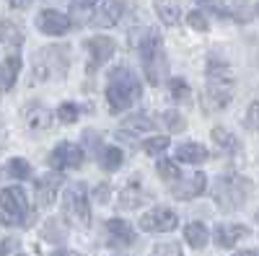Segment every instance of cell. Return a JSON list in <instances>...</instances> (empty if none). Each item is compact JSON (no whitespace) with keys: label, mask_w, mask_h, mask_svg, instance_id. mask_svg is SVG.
I'll return each mask as SVG.
<instances>
[{"label":"cell","mask_w":259,"mask_h":256,"mask_svg":"<svg viewBox=\"0 0 259 256\" xmlns=\"http://www.w3.org/2000/svg\"><path fill=\"white\" fill-rule=\"evenodd\" d=\"M143 93V85L135 70H130L127 65H119L109 73L106 78V101H109V112L119 114L130 106H135Z\"/></svg>","instance_id":"cell-1"},{"label":"cell","mask_w":259,"mask_h":256,"mask_svg":"<svg viewBox=\"0 0 259 256\" xmlns=\"http://www.w3.org/2000/svg\"><path fill=\"white\" fill-rule=\"evenodd\" d=\"M233 98V73L221 57L207 60V104L212 109H226Z\"/></svg>","instance_id":"cell-2"},{"label":"cell","mask_w":259,"mask_h":256,"mask_svg":"<svg viewBox=\"0 0 259 256\" xmlns=\"http://www.w3.org/2000/svg\"><path fill=\"white\" fill-rule=\"evenodd\" d=\"M210 194L223 210H239L251 194V181L241 174H223L212 181Z\"/></svg>","instance_id":"cell-3"},{"label":"cell","mask_w":259,"mask_h":256,"mask_svg":"<svg viewBox=\"0 0 259 256\" xmlns=\"http://www.w3.org/2000/svg\"><path fill=\"white\" fill-rule=\"evenodd\" d=\"M68 73V47H45L34 57V80H60Z\"/></svg>","instance_id":"cell-4"},{"label":"cell","mask_w":259,"mask_h":256,"mask_svg":"<svg viewBox=\"0 0 259 256\" xmlns=\"http://www.w3.org/2000/svg\"><path fill=\"white\" fill-rule=\"evenodd\" d=\"M62 207H65V218L73 225H80V228L89 225L91 207H89V189H85V184H70L65 189Z\"/></svg>","instance_id":"cell-5"},{"label":"cell","mask_w":259,"mask_h":256,"mask_svg":"<svg viewBox=\"0 0 259 256\" xmlns=\"http://www.w3.org/2000/svg\"><path fill=\"white\" fill-rule=\"evenodd\" d=\"M0 207H3V218L8 223H21L29 215L26 191L21 186H6L3 191H0Z\"/></svg>","instance_id":"cell-6"},{"label":"cell","mask_w":259,"mask_h":256,"mask_svg":"<svg viewBox=\"0 0 259 256\" xmlns=\"http://www.w3.org/2000/svg\"><path fill=\"white\" fill-rule=\"evenodd\" d=\"M177 225H179V218H177V212L168 210V207H153L140 218V228L145 233H168Z\"/></svg>","instance_id":"cell-7"},{"label":"cell","mask_w":259,"mask_h":256,"mask_svg":"<svg viewBox=\"0 0 259 256\" xmlns=\"http://www.w3.org/2000/svg\"><path fill=\"white\" fill-rule=\"evenodd\" d=\"M207 189V176L202 174V171H192V174L187 176H179L174 184H171V194H174L177 199H194L200 197L202 191Z\"/></svg>","instance_id":"cell-8"},{"label":"cell","mask_w":259,"mask_h":256,"mask_svg":"<svg viewBox=\"0 0 259 256\" xmlns=\"http://www.w3.org/2000/svg\"><path fill=\"white\" fill-rule=\"evenodd\" d=\"M50 166L55 171H62V168H78L83 163V147L75 145V142H57L55 145V150L50 153Z\"/></svg>","instance_id":"cell-9"},{"label":"cell","mask_w":259,"mask_h":256,"mask_svg":"<svg viewBox=\"0 0 259 256\" xmlns=\"http://www.w3.org/2000/svg\"><path fill=\"white\" fill-rule=\"evenodd\" d=\"M36 26H39L41 34H47V36H62V34H68L73 29V21L65 13L55 11V8H47V11H41L36 16Z\"/></svg>","instance_id":"cell-10"},{"label":"cell","mask_w":259,"mask_h":256,"mask_svg":"<svg viewBox=\"0 0 259 256\" xmlns=\"http://www.w3.org/2000/svg\"><path fill=\"white\" fill-rule=\"evenodd\" d=\"M246 236H249V228L241 223H218L212 228V241L218 248H233Z\"/></svg>","instance_id":"cell-11"},{"label":"cell","mask_w":259,"mask_h":256,"mask_svg":"<svg viewBox=\"0 0 259 256\" xmlns=\"http://www.w3.org/2000/svg\"><path fill=\"white\" fill-rule=\"evenodd\" d=\"M85 49H89V57H91L89 70H96L99 65H104L106 60H112L117 44H114L112 36H91L89 41H85Z\"/></svg>","instance_id":"cell-12"},{"label":"cell","mask_w":259,"mask_h":256,"mask_svg":"<svg viewBox=\"0 0 259 256\" xmlns=\"http://www.w3.org/2000/svg\"><path fill=\"white\" fill-rule=\"evenodd\" d=\"M124 13V0H101V6L94 13V26H117Z\"/></svg>","instance_id":"cell-13"},{"label":"cell","mask_w":259,"mask_h":256,"mask_svg":"<svg viewBox=\"0 0 259 256\" xmlns=\"http://www.w3.org/2000/svg\"><path fill=\"white\" fill-rule=\"evenodd\" d=\"M106 233H109V238H112L114 246H133L135 238H138L135 230H133V225H130L127 220H119V218H114V220L106 223Z\"/></svg>","instance_id":"cell-14"},{"label":"cell","mask_w":259,"mask_h":256,"mask_svg":"<svg viewBox=\"0 0 259 256\" xmlns=\"http://www.w3.org/2000/svg\"><path fill=\"white\" fill-rule=\"evenodd\" d=\"M18 73H21V57L18 55H8L0 60V91H8L16 83Z\"/></svg>","instance_id":"cell-15"},{"label":"cell","mask_w":259,"mask_h":256,"mask_svg":"<svg viewBox=\"0 0 259 256\" xmlns=\"http://www.w3.org/2000/svg\"><path fill=\"white\" fill-rule=\"evenodd\" d=\"M207 158H210L207 147H202L200 142H182V145L177 147V161H182V163L197 166V163H205Z\"/></svg>","instance_id":"cell-16"},{"label":"cell","mask_w":259,"mask_h":256,"mask_svg":"<svg viewBox=\"0 0 259 256\" xmlns=\"http://www.w3.org/2000/svg\"><path fill=\"white\" fill-rule=\"evenodd\" d=\"M57 186H60V176L57 174H47L36 181V199L39 204H52V199L57 197Z\"/></svg>","instance_id":"cell-17"},{"label":"cell","mask_w":259,"mask_h":256,"mask_svg":"<svg viewBox=\"0 0 259 256\" xmlns=\"http://www.w3.org/2000/svg\"><path fill=\"white\" fill-rule=\"evenodd\" d=\"M143 70H145V78H148L150 83H158V80H161V75H163V70H166L163 49H158V52H153V55L143 57Z\"/></svg>","instance_id":"cell-18"},{"label":"cell","mask_w":259,"mask_h":256,"mask_svg":"<svg viewBox=\"0 0 259 256\" xmlns=\"http://www.w3.org/2000/svg\"><path fill=\"white\" fill-rule=\"evenodd\" d=\"M184 241L192 248H205L207 241H210V230L202 223H187L184 225Z\"/></svg>","instance_id":"cell-19"},{"label":"cell","mask_w":259,"mask_h":256,"mask_svg":"<svg viewBox=\"0 0 259 256\" xmlns=\"http://www.w3.org/2000/svg\"><path fill=\"white\" fill-rule=\"evenodd\" d=\"M156 13L161 18V24H166V26H177L182 21V8L174 0H156Z\"/></svg>","instance_id":"cell-20"},{"label":"cell","mask_w":259,"mask_h":256,"mask_svg":"<svg viewBox=\"0 0 259 256\" xmlns=\"http://www.w3.org/2000/svg\"><path fill=\"white\" fill-rule=\"evenodd\" d=\"M212 140L218 142L226 153H239V137H236L231 130H226V127H215V130H212Z\"/></svg>","instance_id":"cell-21"},{"label":"cell","mask_w":259,"mask_h":256,"mask_svg":"<svg viewBox=\"0 0 259 256\" xmlns=\"http://www.w3.org/2000/svg\"><path fill=\"white\" fill-rule=\"evenodd\" d=\"M122 127H124V130H133V132H148V130H153V127H156V122H153L150 114H133V117H127L122 122Z\"/></svg>","instance_id":"cell-22"},{"label":"cell","mask_w":259,"mask_h":256,"mask_svg":"<svg viewBox=\"0 0 259 256\" xmlns=\"http://www.w3.org/2000/svg\"><path fill=\"white\" fill-rule=\"evenodd\" d=\"M99 158H101V166H104L106 171H117V168L122 166V161H124V156H122V150H119L117 145H106Z\"/></svg>","instance_id":"cell-23"},{"label":"cell","mask_w":259,"mask_h":256,"mask_svg":"<svg viewBox=\"0 0 259 256\" xmlns=\"http://www.w3.org/2000/svg\"><path fill=\"white\" fill-rule=\"evenodd\" d=\"M6 174L13 176V179H18V181H24V179H31V166L24 158H11L6 163Z\"/></svg>","instance_id":"cell-24"},{"label":"cell","mask_w":259,"mask_h":256,"mask_svg":"<svg viewBox=\"0 0 259 256\" xmlns=\"http://www.w3.org/2000/svg\"><path fill=\"white\" fill-rule=\"evenodd\" d=\"M0 41H6V44H21L24 41V31L16 24H11V21H0Z\"/></svg>","instance_id":"cell-25"},{"label":"cell","mask_w":259,"mask_h":256,"mask_svg":"<svg viewBox=\"0 0 259 256\" xmlns=\"http://www.w3.org/2000/svg\"><path fill=\"white\" fill-rule=\"evenodd\" d=\"M156 174H158L163 181H171V184H174V181L182 176V171L177 168V163H174V161H158V166H156Z\"/></svg>","instance_id":"cell-26"},{"label":"cell","mask_w":259,"mask_h":256,"mask_svg":"<svg viewBox=\"0 0 259 256\" xmlns=\"http://www.w3.org/2000/svg\"><path fill=\"white\" fill-rule=\"evenodd\" d=\"M166 147H168V137L166 135H158V137H150L143 142V150L148 156H163L166 153Z\"/></svg>","instance_id":"cell-27"},{"label":"cell","mask_w":259,"mask_h":256,"mask_svg":"<svg viewBox=\"0 0 259 256\" xmlns=\"http://www.w3.org/2000/svg\"><path fill=\"white\" fill-rule=\"evenodd\" d=\"M65 236H68V233H65V228H62V223L60 220H47L45 223V238L47 241H52V243H57V241H65Z\"/></svg>","instance_id":"cell-28"},{"label":"cell","mask_w":259,"mask_h":256,"mask_svg":"<svg viewBox=\"0 0 259 256\" xmlns=\"http://www.w3.org/2000/svg\"><path fill=\"white\" fill-rule=\"evenodd\" d=\"M163 124L168 127V132H182V130H187V122H184V117L179 114V112H166L163 114Z\"/></svg>","instance_id":"cell-29"},{"label":"cell","mask_w":259,"mask_h":256,"mask_svg":"<svg viewBox=\"0 0 259 256\" xmlns=\"http://www.w3.org/2000/svg\"><path fill=\"white\" fill-rule=\"evenodd\" d=\"M57 119L62 122V124H73V122H78V106L75 104H62V106H57Z\"/></svg>","instance_id":"cell-30"},{"label":"cell","mask_w":259,"mask_h":256,"mask_svg":"<svg viewBox=\"0 0 259 256\" xmlns=\"http://www.w3.org/2000/svg\"><path fill=\"white\" fill-rule=\"evenodd\" d=\"M187 24H189L194 31H207V29H210V21H207V16H205L202 11L187 13Z\"/></svg>","instance_id":"cell-31"},{"label":"cell","mask_w":259,"mask_h":256,"mask_svg":"<svg viewBox=\"0 0 259 256\" xmlns=\"http://www.w3.org/2000/svg\"><path fill=\"white\" fill-rule=\"evenodd\" d=\"M168 88H171V96H174L177 101L189 98V85H187L184 78H171V80H168Z\"/></svg>","instance_id":"cell-32"},{"label":"cell","mask_w":259,"mask_h":256,"mask_svg":"<svg viewBox=\"0 0 259 256\" xmlns=\"http://www.w3.org/2000/svg\"><path fill=\"white\" fill-rule=\"evenodd\" d=\"M246 124L251 127V130H259V98L249 104V109H246Z\"/></svg>","instance_id":"cell-33"},{"label":"cell","mask_w":259,"mask_h":256,"mask_svg":"<svg viewBox=\"0 0 259 256\" xmlns=\"http://www.w3.org/2000/svg\"><path fill=\"white\" fill-rule=\"evenodd\" d=\"M153 256H182L177 243H158L153 246Z\"/></svg>","instance_id":"cell-34"},{"label":"cell","mask_w":259,"mask_h":256,"mask_svg":"<svg viewBox=\"0 0 259 256\" xmlns=\"http://www.w3.org/2000/svg\"><path fill=\"white\" fill-rule=\"evenodd\" d=\"M31 124H34V127H39V130H45V127L50 124V114H47L45 109H39L36 114H31Z\"/></svg>","instance_id":"cell-35"},{"label":"cell","mask_w":259,"mask_h":256,"mask_svg":"<svg viewBox=\"0 0 259 256\" xmlns=\"http://www.w3.org/2000/svg\"><path fill=\"white\" fill-rule=\"evenodd\" d=\"M8 6L11 8H18V11H26L31 6V0H8Z\"/></svg>","instance_id":"cell-36"},{"label":"cell","mask_w":259,"mask_h":256,"mask_svg":"<svg viewBox=\"0 0 259 256\" xmlns=\"http://www.w3.org/2000/svg\"><path fill=\"white\" fill-rule=\"evenodd\" d=\"M99 6V0H75V8H94Z\"/></svg>","instance_id":"cell-37"},{"label":"cell","mask_w":259,"mask_h":256,"mask_svg":"<svg viewBox=\"0 0 259 256\" xmlns=\"http://www.w3.org/2000/svg\"><path fill=\"white\" fill-rule=\"evenodd\" d=\"M106 189H109V186H106V184H101V186H96V199H106V194H109V191H106Z\"/></svg>","instance_id":"cell-38"},{"label":"cell","mask_w":259,"mask_h":256,"mask_svg":"<svg viewBox=\"0 0 259 256\" xmlns=\"http://www.w3.org/2000/svg\"><path fill=\"white\" fill-rule=\"evenodd\" d=\"M52 256H80L78 251H68V248H62V251H55Z\"/></svg>","instance_id":"cell-39"},{"label":"cell","mask_w":259,"mask_h":256,"mask_svg":"<svg viewBox=\"0 0 259 256\" xmlns=\"http://www.w3.org/2000/svg\"><path fill=\"white\" fill-rule=\"evenodd\" d=\"M233 256H259V251H251V248L249 251H236Z\"/></svg>","instance_id":"cell-40"},{"label":"cell","mask_w":259,"mask_h":256,"mask_svg":"<svg viewBox=\"0 0 259 256\" xmlns=\"http://www.w3.org/2000/svg\"><path fill=\"white\" fill-rule=\"evenodd\" d=\"M16 256H26V253H16Z\"/></svg>","instance_id":"cell-41"},{"label":"cell","mask_w":259,"mask_h":256,"mask_svg":"<svg viewBox=\"0 0 259 256\" xmlns=\"http://www.w3.org/2000/svg\"><path fill=\"white\" fill-rule=\"evenodd\" d=\"M256 220H259V212H256Z\"/></svg>","instance_id":"cell-42"}]
</instances>
